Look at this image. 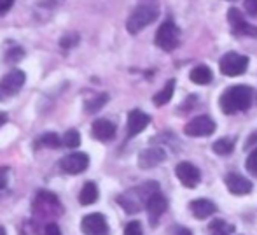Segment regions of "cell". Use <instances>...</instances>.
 I'll return each mask as SVG.
<instances>
[{
	"label": "cell",
	"instance_id": "6da1fadb",
	"mask_svg": "<svg viewBox=\"0 0 257 235\" xmlns=\"http://www.w3.org/2000/svg\"><path fill=\"white\" fill-rule=\"evenodd\" d=\"M254 102V88L248 85H234L220 95V109L224 114H234L250 109Z\"/></svg>",
	"mask_w": 257,
	"mask_h": 235
},
{
	"label": "cell",
	"instance_id": "7a4b0ae2",
	"mask_svg": "<svg viewBox=\"0 0 257 235\" xmlns=\"http://www.w3.org/2000/svg\"><path fill=\"white\" fill-rule=\"evenodd\" d=\"M159 191V184L156 181H149V183H144L137 188H132L130 191H126L124 195L117 198V202L122 205L128 214H137L142 207H146L147 200L153 197L154 193Z\"/></svg>",
	"mask_w": 257,
	"mask_h": 235
},
{
	"label": "cell",
	"instance_id": "3957f363",
	"mask_svg": "<svg viewBox=\"0 0 257 235\" xmlns=\"http://www.w3.org/2000/svg\"><path fill=\"white\" fill-rule=\"evenodd\" d=\"M159 16V7L156 4H140L132 11L128 21H126V30L132 35L139 34L146 27L153 25Z\"/></svg>",
	"mask_w": 257,
	"mask_h": 235
},
{
	"label": "cell",
	"instance_id": "277c9868",
	"mask_svg": "<svg viewBox=\"0 0 257 235\" xmlns=\"http://www.w3.org/2000/svg\"><path fill=\"white\" fill-rule=\"evenodd\" d=\"M154 42L159 49L166 53H172L173 49L179 48L180 44V30L172 20H166L165 23H161V27L156 32Z\"/></svg>",
	"mask_w": 257,
	"mask_h": 235
},
{
	"label": "cell",
	"instance_id": "5b68a950",
	"mask_svg": "<svg viewBox=\"0 0 257 235\" xmlns=\"http://www.w3.org/2000/svg\"><path fill=\"white\" fill-rule=\"evenodd\" d=\"M25 81H27V74L20 68L7 72L0 79V102H6V100L13 99L14 95H18L25 86Z\"/></svg>",
	"mask_w": 257,
	"mask_h": 235
},
{
	"label": "cell",
	"instance_id": "8992f818",
	"mask_svg": "<svg viewBox=\"0 0 257 235\" xmlns=\"http://www.w3.org/2000/svg\"><path fill=\"white\" fill-rule=\"evenodd\" d=\"M219 68L224 75H227V77H236V75H241L247 72L248 58L245 55H240V53L229 51L220 58Z\"/></svg>",
	"mask_w": 257,
	"mask_h": 235
},
{
	"label": "cell",
	"instance_id": "52a82bcc",
	"mask_svg": "<svg viewBox=\"0 0 257 235\" xmlns=\"http://www.w3.org/2000/svg\"><path fill=\"white\" fill-rule=\"evenodd\" d=\"M227 21L231 25V30L234 35H240V37H257V27L250 25L247 20L243 18L240 9L236 7H231L227 11Z\"/></svg>",
	"mask_w": 257,
	"mask_h": 235
},
{
	"label": "cell",
	"instance_id": "ba28073f",
	"mask_svg": "<svg viewBox=\"0 0 257 235\" xmlns=\"http://www.w3.org/2000/svg\"><path fill=\"white\" fill-rule=\"evenodd\" d=\"M215 121L208 114H201V116L193 118L184 126V133L189 137H208L215 132Z\"/></svg>",
	"mask_w": 257,
	"mask_h": 235
},
{
	"label": "cell",
	"instance_id": "9c48e42d",
	"mask_svg": "<svg viewBox=\"0 0 257 235\" xmlns=\"http://www.w3.org/2000/svg\"><path fill=\"white\" fill-rule=\"evenodd\" d=\"M89 167V156L86 153H72L60 160V169L65 174L77 176Z\"/></svg>",
	"mask_w": 257,
	"mask_h": 235
},
{
	"label": "cell",
	"instance_id": "30bf717a",
	"mask_svg": "<svg viewBox=\"0 0 257 235\" xmlns=\"http://www.w3.org/2000/svg\"><path fill=\"white\" fill-rule=\"evenodd\" d=\"M81 230L84 235H107L108 233V223L103 214L93 212L82 218Z\"/></svg>",
	"mask_w": 257,
	"mask_h": 235
},
{
	"label": "cell",
	"instance_id": "8fae6325",
	"mask_svg": "<svg viewBox=\"0 0 257 235\" xmlns=\"http://www.w3.org/2000/svg\"><path fill=\"white\" fill-rule=\"evenodd\" d=\"M175 174L186 188H196L201 181L200 169L191 164V162H180L175 167Z\"/></svg>",
	"mask_w": 257,
	"mask_h": 235
},
{
	"label": "cell",
	"instance_id": "7c38bea8",
	"mask_svg": "<svg viewBox=\"0 0 257 235\" xmlns=\"http://www.w3.org/2000/svg\"><path fill=\"white\" fill-rule=\"evenodd\" d=\"M151 116L140 109H133L128 113V121H126V130H128V137H135L142 133L144 130L149 126Z\"/></svg>",
	"mask_w": 257,
	"mask_h": 235
},
{
	"label": "cell",
	"instance_id": "4fadbf2b",
	"mask_svg": "<svg viewBox=\"0 0 257 235\" xmlns=\"http://www.w3.org/2000/svg\"><path fill=\"white\" fill-rule=\"evenodd\" d=\"M166 160V151L163 147L153 146L144 149L139 154V167L140 169H154L158 165H161Z\"/></svg>",
	"mask_w": 257,
	"mask_h": 235
},
{
	"label": "cell",
	"instance_id": "5bb4252c",
	"mask_svg": "<svg viewBox=\"0 0 257 235\" xmlns=\"http://www.w3.org/2000/svg\"><path fill=\"white\" fill-rule=\"evenodd\" d=\"M146 209H147V214H149L151 225H156L158 219L161 218L166 212V209H168V200H166V197L161 191H158V193H154L153 197L147 200Z\"/></svg>",
	"mask_w": 257,
	"mask_h": 235
},
{
	"label": "cell",
	"instance_id": "9a60e30c",
	"mask_svg": "<svg viewBox=\"0 0 257 235\" xmlns=\"http://www.w3.org/2000/svg\"><path fill=\"white\" fill-rule=\"evenodd\" d=\"M224 183H226V188L231 191L233 195H248L252 191V183L243 177L241 174H236V172H231L224 177Z\"/></svg>",
	"mask_w": 257,
	"mask_h": 235
},
{
	"label": "cell",
	"instance_id": "2e32d148",
	"mask_svg": "<svg viewBox=\"0 0 257 235\" xmlns=\"http://www.w3.org/2000/svg\"><path fill=\"white\" fill-rule=\"evenodd\" d=\"M91 135L95 137V139H98V140H103V142H105V140L114 139L115 125L112 121H108V119H105V118L96 119V121L91 125Z\"/></svg>",
	"mask_w": 257,
	"mask_h": 235
},
{
	"label": "cell",
	"instance_id": "e0dca14e",
	"mask_svg": "<svg viewBox=\"0 0 257 235\" xmlns=\"http://www.w3.org/2000/svg\"><path fill=\"white\" fill-rule=\"evenodd\" d=\"M189 209L196 219H206L217 211V205L208 198H196L189 204Z\"/></svg>",
	"mask_w": 257,
	"mask_h": 235
},
{
	"label": "cell",
	"instance_id": "ac0fdd59",
	"mask_svg": "<svg viewBox=\"0 0 257 235\" xmlns=\"http://www.w3.org/2000/svg\"><path fill=\"white\" fill-rule=\"evenodd\" d=\"M98 197H100V191H98L96 183L88 181V183H84L81 193H79V204L81 205H91L98 200Z\"/></svg>",
	"mask_w": 257,
	"mask_h": 235
},
{
	"label": "cell",
	"instance_id": "d6986e66",
	"mask_svg": "<svg viewBox=\"0 0 257 235\" xmlns=\"http://www.w3.org/2000/svg\"><path fill=\"white\" fill-rule=\"evenodd\" d=\"M189 77L194 85H210L212 83V70H210L206 65H196L193 70L189 72Z\"/></svg>",
	"mask_w": 257,
	"mask_h": 235
},
{
	"label": "cell",
	"instance_id": "ffe728a7",
	"mask_svg": "<svg viewBox=\"0 0 257 235\" xmlns=\"http://www.w3.org/2000/svg\"><path fill=\"white\" fill-rule=\"evenodd\" d=\"M173 92H175V79H170V81H166L165 88L154 95V99H153L154 106L161 107V106H165V104H168L173 97Z\"/></svg>",
	"mask_w": 257,
	"mask_h": 235
},
{
	"label": "cell",
	"instance_id": "44dd1931",
	"mask_svg": "<svg viewBox=\"0 0 257 235\" xmlns=\"http://www.w3.org/2000/svg\"><path fill=\"white\" fill-rule=\"evenodd\" d=\"M208 233L210 235H233L234 226L231 225V223L224 221V219L217 218L208 225Z\"/></svg>",
	"mask_w": 257,
	"mask_h": 235
},
{
	"label": "cell",
	"instance_id": "7402d4cb",
	"mask_svg": "<svg viewBox=\"0 0 257 235\" xmlns=\"http://www.w3.org/2000/svg\"><path fill=\"white\" fill-rule=\"evenodd\" d=\"M212 149H213V153L220 154V156H226V154L233 153L234 139L233 137H220V139H217L215 142H213Z\"/></svg>",
	"mask_w": 257,
	"mask_h": 235
},
{
	"label": "cell",
	"instance_id": "603a6c76",
	"mask_svg": "<svg viewBox=\"0 0 257 235\" xmlns=\"http://www.w3.org/2000/svg\"><path fill=\"white\" fill-rule=\"evenodd\" d=\"M107 100H108V95H107V93H102V95L95 97V99H91V100H86L84 111H86L88 114L98 113V111L102 109L105 104H107Z\"/></svg>",
	"mask_w": 257,
	"mask_h": 235
},
{
	"label": "cell",
	"instance_id": "cb8c5ba5",
	"mask_svg": "<svg viewBox=\"0 0 257 235\" xmlns=\"http://www.w3.org/2000/svg\"><path fill=\"white\" fill-rule=\"evenodd\" d=\"M37 142H39V146L51 147V149H58L60 146H63V139H60L58 133H44Z\"/></svg>",
	"mask_w": 257,
	"mask_h": 235
},
{
	"label": "cell",
	"instance_id": "d4e9b609",
	"mask_svg": "<svg viewBox=\"0 0 257 235\" xmlns=\"http://www.w3.org/2000/svg\"><path fill=\"white\" fill-rule=\"evenodd\" d=\"M79 144H81V133H79L75 128L67 130V132L63 133V146L74 149V147H77Z\"/></svg>",
	"mask_w": 257,
	"mask_h": 235
},
{
	"label": "cell",
	"instance_id": "484cf974",
	"mask_svg": "<svg viewBox=\"0 0 257 235\" xmlns=\"http://www.w3.org/2000/svg\"><path fill=\"white\" fill-rule=\"evenodd\" d=\"M124 235H144V228L140 221H130L124 226Z\"/></svg>",
	"mask_w": 257,
	"mask_h": 235
},
{
	"label": "cell",
	"instance_id": "4316f807",
	"mask_svg": "<svg viewBox=\"0 0 257 235\" xmlns=\"http://www.w3.org/2000/svg\"><path fill=\"white\" fill-rule=\"evenodd\" d=\"M245 167H247V171L250 172L252 176L257 177V149L252 151L250 156L247 158V164H245Z\"/></svg>",
	"mask_w": 257,
	"mask_h": 235
},
{
	"label": "cell",
	"instance_id": "83f0119b",
	"mask_svg": "<svg viewBox=\"0 0 257 235\" xmlns=\"http://www.w3.org/2000/svg\"><path fill=\"white\" fill-rule=\"evenodd\" d=\"M243 7L250 16L257 18V0H243Z\"/></svg>",
	"mask_w": 257,
	"mask_h": 235
},
{
	"label": "cell",
	"instance_id": "f1b7e54d",
	"mask_svg": "<svg viewBox=\"0 0 257 235\" xmlns=\"http://www.w3.org/2000/svg\"><path fill=\"white\" fill-rule=\"evenodd\" d=\"M44 235H61V230L56 223H48L44 230Z\"/></svg>",
	"mask_w": 257,
	"mask_h": 235
},
{
	"label": "cell",
	"instance_id": "f546056e",
	"mask_svg": "<svg viewBox=\"0 0 257 235\" xmlns=\"http://www.w3.org/2000/svg\"><path fill=\"white\" fill-rule=\"evenodd\" d=\"M7 183H9V176H7V169H0V190H6Z\"/></svg>",
	"mask_w": 257,
	"mask_h": 235
},
{
	"label": "cell",
	"instance_id": "4dcf8cb0",
	"mask_svg": "<svg viewBox=\"0 0 257 235\" xmlns=\"http://www.w3.org/2000/svg\"><path fill=\"white\" fill-rule=\"evenodd\" d=\"M14 0H0V14H6L13 7Z\"/></svg>",
	"mask_w": 257,
	"mask_h": 235
},
{
	"label": "cell",
	"instance_id": "1f68e13d",
	"mask_svg": "<svg viewBox=\"0 0 257 235\" xmlns=\"http://www.w3.org/2000/svg\"><path fill=\"white\" fill-rule=\"evenodd\" d=\"M21 56H23V51H21V49L18 48L16 53H9V55H7L6 61H18V60H21Z\"/></svg>",
	"mask_w": 257,
	"mask_h": 235
},
{
	"label": "cell",
	"instance_id": "d6a6232c",
	"mask_svg": "<svg viewBox=\"0 0 257 235\" xmlns=\"http://www.w3.org/2000/svg\"><path fill=\"white\" fill-rule=\"evenodd\" d=\"M173 235H193V233H191L189 228H184V226H177L175 233H173Z\"/></svg>",
	"mask_w": 257,
	"mask_h": 235
},
{
	"label": "cell",
	"instance_id": "836d02e7",
	"mask_svg": "<svg viewBox=\"0 0 257 235\" xmlns=\"http://www.w3.org/2000/svg\"><path fill=\"white\" fill-rule=\"evenodd\" d=\"M254 144H257V132H254L250 137H248V140H247V144H245V147H250V146H254Z\"/></svg>",
	"mask_w": 257,
	"mask_h": 235
},
{
	"label": "cell",
	"instance_id": "e575fe53",
	"mask_svg": "<svg viewBox=\"0 0 257 235\" xmlns=\"http://www.w3.org/2000/svg\"><path fill=\"white\" fill-rule=\"evenodd\" d=\"M0 235H7V232H6V228H4V226H0Z\"/></svg>",
	"mask_w": 257,
	"mask_h": 235
},
{
	"label": "cell",
	"instance_id": "d590c367",
	"mask_svg": "<svg viewBox=\"0 0 257 235\" xmlns=\"http://www.w3.org/2000/svg\"><path fill=\"white\" fill-rule=\"evenodd\" d=\"M4 121H6V116H4V114L2 113H0V125H2V123Z\"/></svg>",
	"mask_w": 257,
	"mask_h": 235
},
{
	"label": "cell",
	"instance_id": "8d00e7d4",
	"mask_svg": "<svg viewBox=\"0 0 257 235\" xmlns=\"http://www.w3.org/2000/svg\"><path fill=\"white\" fill-rule=\"evenodd\" d=\"M227 2H234V0H227Z\"/></svg>",
	"mask_w": 257,
	"mask_h": 235
}]
</instances>
